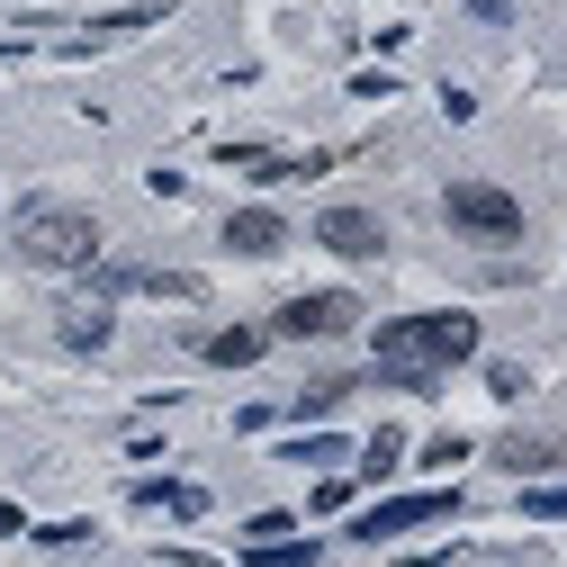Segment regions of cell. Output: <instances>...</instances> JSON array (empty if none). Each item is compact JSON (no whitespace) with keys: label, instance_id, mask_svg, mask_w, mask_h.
<instances>
[{"label":"cell","instance_id":"obj_1","mask_svg":"<svg viewBox=\"0 0 567 567\" xmlns=\"http://www.w3.org/2000/svg\"><path fill=\"white\" fill-rule=\"evenodd\" d=\"M451 361H477V316L442 307V316H396V324H379V370H388L396 388H433Z\"/></svg>","mask_w":567,"mask_h":567},{"label":"cell","instance_id":"obj_8","mask_svg":"<svg viewBox=\"0 0 567 567\" xmlns=\"http://www.w3.org/2000/svg\"><path fill=\"white\" fill-rule=\"evenodd\" d=\"M226 244L261 261V252H279V244H289V226H279L270 207H235V217H226Z\"/></svg>","mask_w":567,"mask_h":567},{"label":"cell","instance_id":"obj_13","mask_svg":"<svg viewBox=\"0 0 567 567\" xmlns=\"http://www.w3.org/2000/svg\"><path fill=\"white\" fill-rule=\"evenodd\" d=\"M252 567H316V540H252Z\"/></svg>","mask_w":567,"mask_h":567},{"label":"cell","instance_id":"obj_9","mask_svg":"<svg viewBox=\"0 0 567 567\" xmlns=\"http://www.w3.org/2000/svg\"><path fill=\"white\" fill-rule=\"evenodd\" d=\"M54 333L73 342V351H100V342H109V307H100V298H63V307H54Z\"/></svg>","mask_w":567,"mask_h":567},{"label":"cell","instance_id":"obj_5","mask_svg":"<svg viewBox=\"0 0 567 567\" xmlns=\"http://www.w3.org/2000/svg\"><path fill=\"white\" fill-rule=\"evenodd\" d=\"M442 514H460V495H451V486H433V495H388V505H370L361 523H351V540H396V532L442 523Z\"/></svg>","mask_w":567,"mask_h":567},{"label":"cell","instance_id":"obj_16","mask_svg":"<svg viewBox=\"0 0 567 567\" xmlns=\"http://www.w3.org/2000/svg\"><path fill=\"white\" fill-rule=\"evenodd\" d=\"M342 396H351V379H316V388L298 396V414H324V405H342Z\"/></svg>","mask_w":567,"mask_h":567},{"label":"cell","instance_id":"obj_12","mask_svg":"<svg viewBox=\"0 0 567 567\" xmlns=\"http://www.w3.org/2000/svg\"><path fill=\"white\" fill-rule=\"evenodd\" d=\"M261 342H270V333H252V324H235V333H207V361H217V370H244V361H261Z\"/></svg>","mask_w":567,"mask_h":567},{"label":"cell","instance_id":"obj_6","mask_svg":"<svg viewBox=\"0 0 567 567\" xmlns=\"http://www.w3.org/2000/svg\"><path fill=\"white\" fill-rule=\"evenodd\" d=\"M316 244L342 252V261H379V252H388V226L370 217V207H324V217H316Z\"/></svg>","mask_w":567,"mask_h":567},{"label":"cell","instance_id":"obj_2","mask_svg":"<svg viewBox=\"0 0 567 567\" xmlns=\"http://www.w3.org/2000/svg\"><path fill=\"white\" fill-rule=\"evenodd\" d=\"M19 261H37V270H100V217L91 207H63V198L19 207Z\"/></svg>","mask_w":567,"mask_h":567},{"label":"cell","instance_id":"obj_3","mask_svg":"<svg viewBox=\"0 0 567 567\" xmlns=\"http://www.w3.org/2000/svg\"><path fill=\"white\" fill-rule=\"evenodd\" d=\"M442 207H451V226L477 235V244H514V235H523V198L495 189V181H451Z\"/></svg>","mask_w":567,"mask_h":567},{"label":"cell","instance_id":"obj_10","mask_svg":"<svg viewBox=\"0 0 567 567\" xmlns=\"http://www.w3.org/2000/svg\"><path fill=\"white\" fill-rule=\"evenodd\" d=\"M495 460H505L514 477H540V468H558V460H567V442H558V433H514Z\"/></svg>","mask_w":567,"mask_h":567},{"label":"cell","instance_id":"obj_7","mask_svg":"<svg viewBox=\"0 0 567 567\" xmlns=\"http://www.w3.org/2000/svg\"><path fill=\"white\" fill-rule=\"evenodd\" d=\"M100 289H145V298H198V279H189V270H135V261H109V270H100Z\"/></svg>","mask_w":567,"mask_h":567},{"label":"cell","instance_id":"obj_4","mask_svg":"<svg viewBox=\"0 0 567 567\" xmlns=\"http://www.w3.org/2000/svg\"><path fill=\"white\" fill-rule=\"evenodd\" d=\"M351 324H361V298L316 289V298H289V307H279L270 333H289V342H324V333H351Z\"/></svg>","mask_w":567,"mask_h":567},{"label":"cell","instance_id":"obj_11","mask_svg":"<svg viewBox=\"0 0 567 567\" xmlns=\"http://www.w3.org/2000/svg\"><path fill=\"white\" fill-rule=\"evenodd\" d=\"M135 505H145V514H207V486H172V477H145V486H135Z\"/></svg>","mask_w":567,"mask_h":567},{"label":"cell","instance_id":"obj_14","mask_svg":"<svg viewBox=\"0 0 567 567\" xmlns=\"http://www.w3.org/2000/svg\"><path fill=\"white\" fill-rule=\"evenodd\" d=\"M396 460H405V442H396V433H379V442H370V451H361V477H388V468H396Z\"/></svg>","mask_w":567,"mask_h":567},{"label":"cell","instance_id":"obj_17","mask_svg":"<svg viewBox=\"0 0 567 567\" xmlns=\"http://www.w3.org/2000/svg\"><path fill=\"white\" fill-rule=\"evenodd\" d=\"M37 540H45V549H82V540H91V523H45Z\"/></svg>","mask_w":567,"mask_h":567},{"label":"cell","instance_id":"obj_15","mask_svg":"<svg viewBox=\"0 0 567 567\" xmlns=\"http://www.w3.org/2000/svg\"><path fill=\"white\" fill-rule=\"evenodd\" d=\"M523 514H532V523H558V514H567V486H532Z\"/></svg>","mask_w":567,"mask_h":567}]
</instances>
